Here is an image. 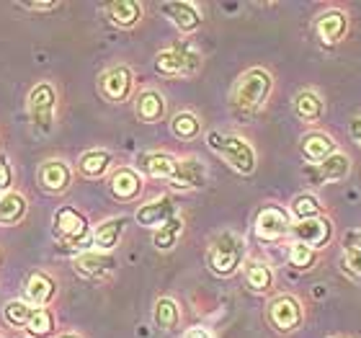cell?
<instances>
[{"instance_id": "1", "label": "cell", "mask_w": 361, "mask_h": 338, "mask_svg": "<svg viewBox=\"0 0 361 338\" xmlns=\"http://www.w3.org/2000/svg\"><path fill=\"white\" fill-rule=\"evenodd\" d=\"M274 90V76L266 68H250L245 70L233 85L230 101L240 114H256L266 106Z\"/></svg>"}, {"instance_id": "2", "label": "cell", "mask_w": 361, "mask_h": 338, "mask_svg": "<svg viewBox=\"0 0 361 338\" xmlns=\"http://www.w3.org/2000/svg\"><path fill=\"white\" fill-rule=\"evenodd\" d=\"M209 147L217 150V155L225 160L227 166L238 171L240 176H250L258 166V155L256 147L240 135H222V132H212L209 137Z\"/></svg>"}, {"instance_id": "3", "label": "cell", "mask_w": 361, "mask_h": 338, "mask_svg": "<svg viewBox=\"0 0 361 338\" xmlns=\"http://www.w3.org/2000/svg\"><path fill=\"white\" fill-rule=\"evenodd\" d=\"M245 258V243L238 233H219L207 248V266L217 277H233L235 271L243 266Z\"/></svg>"}, {"instance_id": "4", "label": "cell", "mask_w": 361, "mask_h": 338, "mask_svg": "<svg viewBox=\"0 0 361 338\" xmlns=\"http://www.w3.org/2000/svg\"><path fill=\"white\" fill-rule=\"evenodd\" d=\"M155 70L166 78H194L202 70V54L191 44H173L158 52Z\"/></svg>"}, {"instance_id": "5", "label": "cell", "mask_w": 361, "mask_h": 338, "mask_svg": "<svg viewBox=\"0 0 361 338\" xmlns=\"http://www.w3.org/2000/svg\"><path fill=\"white\" fill-rule=\"evenodd\" d=\"M266 320L276 333L281 336H289V333H297L305 323V305H302L300 297L294 294H276L274 300L266 305Z\"/></svg>"}, {"instance_id": "6", "label": "cell", "mask_w": 361, "mask_h": 338, "mask_svg": "<svg viewBox=\"0 0 361 338\" xmlns=\"http://www.w3.org/2000/svg\"><path fill=\"white\" fill-rule=\"evenodd\" d=\"M315 37L323 47H338L351 31V18L343 8H325L315 18Z\"/></svg>"}, {"instance_id": "7", "label": "cell", "mask_w": 361, "mask_h": 338, "mask_svg": "<svg viewBox=\"0 0 361 338\" xmlns=\"http://www.w3.org/2000/svg\"><path fill=\"white\" fill-rule=\"evenodd\" d=\"M292 233V215L279 207V204H266L256 215V235L258 241L274 243L281 241L284 235Z\"/></svg>"}, {"instance_id": "8", "label": "cell", "mask_w": 361, "mask_h": 338, "mask_svg": "<svg viewBox=\"0 0 361 338\" xmlns=\"http://www.w3.org/2000/svg\"><path fill=\"white\" fill-rule=\"evenodd\" d=\"M333 222L328 215L323 217H312V219H302V222H294L292 225V238L294 243H302L312 251H323L333 243Z\"/></svg>"}, {"instance_id": "9", "label": "cell", "mask_w": 361, "mask_h": 338, "mask_svg": "<svg viewBox=\"0 0 361 338\" xmlns=\"http://www.w3.org/2000/svg\"><path fill=\"white\" fill-rule=\"evenodd\" d=\"M98 88H101V96L111 104H121L132 96V88H135V73L127 68V65H114L106 73H101L98 78Z\"/></svg>"}, {"instance_id": "10", "label": "cell", "mask_w": 361, "mask_h": 338, "mask_svg": "<svg viewBox=\"0 0 361 338\" xmlns=\"http://www.w3.org/2000/svg\"><path fill=\"white\" fill-rule=\"evenodd\" d=\"M54 106H57V96H54V88L49 83H39L31 88L29 93V114L34 127L47 132L52 129L54 121Z\"/></svg>"}, {"instance_id": "11", "label": "cell", "mask_w": 361, "mask_h": 338, "mask_svg": "<svg viewBox=\"0 0 361 338\" xmlns=\"http://www.w3.org/2000/svg\"><path fill=\"white\" fill-rule=\"evenodd\" d=\"M54 230L68 246H80V243L88 241V222L80 212L70 210V207H62L54 215Z\"/></svg>"}, {"instance_id": "12", "label": "cell", "mask_w": 361, "mask_h": 338, "mask_svg": "<svg viewBox=\"0 0 361 338\" xmlns=\"http://www.w3.org/2000/svg\"><path fill=\"white\" fill-rule=\"evenodd\" d=\"M338 150H341L338 143H336L328 132H323V129H312L307 135H302V140H300L302 158L307 160V163H315V166H320L325 158H331L333 152H338Z\"/></svg>"}, {"instance_id": "13", "label": "cell", "mask_w": 361, "mask_h": 338, "mask_svg": "<svg viewBox=\"0 0 361 338\" xmlns=\"http://www.w3.org/2000/svg\"><path fill=\"white\" fill-rule=\"evenodd\" d=\"M109 191L119 202H132L142 194V176L135 168H116L109 176Z\"/></svg>"}, {"instance_id": "14", "label": "cell", "mask_w": 361, "mask_h": 338, "mask_svg": "<svg viewBox=\"0 0 361 338\" xmlns=\"http://www.w3.org/2000/svg\"><path fill=\"white\" fill-rule=\"evenodd\" d=\"M160 11L171 18V23H173L180 34H194V31L202 26V13H199V8H196L194 3H186V0L163 3Z\"/></svg>"}, {"instance_id": "15", "label": "cell", "mask_w": 361, "mask_h": 338, "mask_svg": "<svg viewBox=\"0 0 361 338\" xmlns=\"http://www.w3.org/2000/svg\"><path fill=\"white\" fill-rule=\"evenodd\" d=\"M294 116L305 124H317L325 114V98L315 88H302L292 101Z\"/></svg>"}, {"instance_id": "16", "label": "cell", "mask_w": 361, "mask_h": 338, "mask_svg": "<svg viewBox=\"0 0 361 338\" xmlns=\"http://www.w3.org/2000/svg\"><path fill=\"white\" fill-rule=\"evenodd\" d=\"M166 111H168V104L160 90L147 88V90H142V93H137L135 114L142 124H158V121L166 116Z\"/></svg>"}, {"instance_id": "17", "label": "cell", "mask_w": 361, "mask_h": 338, "mask_svg": "<svg viewBox=\"0 0 361 338\" xmlns=\"http://www.w3.org/2000/svg\"><path fill=\"white\" fill-rule=\"evenodd\" d=\"M39 183H42L47 191H52V194H62V191H68L70 183H73V171H70V166L62 163V160H47V163H42V168H39Z\"/></svg>"}, {"instance_id": "18", "label": "cell", "mask_w": 361, "mask_h": 338, "mask_svg": "<svg viewBox=\"0 0 361 338\" xmlns=\"http://www.w3.org/2000/svg\"><path fill=\"white\" fill-rule=\"evenodd\" d=\"M207 183V168L199 158H178V166H176L173 179H171V186L176 188H202Z\"/></svg>"}, {"instance_id": "19", "label": "cell", "mask_w": 361, "mask_h": 338, "mask_svg": "<svg viewBox=\"0 0 361 338\" xmlns=\"http://www.w3.org/2000/svg\"><path fill=\"white\" fill-rule=\"evenodd\" d=\"M171 217H176V204H173V199H171V196H160V199H155V202L142 204V207L137 210V215H135L137 222H140V225H145V227L166 225Z\"/></svg>"}, {"instance_id": "20", "label": "cell", "mask_w": 361, "mask_h": 338, "mask_svg": "<svg viewBox=\"0 0 361 338\" xmlns=\"http://www.w3.org/2000/svg\"><path fill=\"white\" fill-rule=\"evenodd\" d=\"M142 3H137V0H114L106 6V13L111 18L114 26H119V29H132L140 23L142 18Z\"/></svg>"}, {"instance_id": "21", "label": "cell", "mask_w": 361, "mask_h": 338, "mask_svg": "<svg viewBox=\"0 0 361 338\" xmlns=\"http://www.w3.org/2000/svg\"><path fill=\"white\" fill-rule=\"evenodd\" d=\"M176 166H178V158L171 155V152H145V155H140V168L152 179L171 181L176 173Z\"/></svg>"}, {"instance_id": "22", "label": "cell", "mask_w": 361, "mask_h": 338, "mask_svg": "<svg viewBox=\"0 0 361 338\" xmlns=\"http://www.w3.org/2000/svg\"><path fill=\"white\" fill-rule=\"evenodd\" d=\"M54 294H57V286H54L52 277H47L42 271H34V274L26 279V297H29V302H34L37 308L49 305V302L54 300Z\"/></svg>"}, {"instance_id": "23", "label": "cell", "mask_w": 361, "mask_h": 338, "mask_svg": "<svg viewBox=\"0 0 361 338\" xmlns=\"http://www.w3.org/2000/svg\"><path fill=\"white\" fill-rule=\"evenodd\" d=\"M274 269H271L269 263L264 261H250L245 266V284L253 294H269L274 289Z\"/></svg>"}, {"instance_id": "24", "label": "cell", "mask_w": 361, "mask_h": 338, "mask_svg": "<svg viewBox=\"0 0 361 338\" xmlns=\"http://www.w3.org/2000/svg\"><path fill=\"white\" fill-rule=\"evenodd\" d=\"M152 320L160 331H176L180 325V308L173 297H160L152 308Z\"/></svg>"}, {"instance_id": "25", "label": "cell", "mask_w": 361, "mask_h": 338, "mask_svg": "<svg viewBox=\"0 0 361 338\" xmlns=\"http://www.w3.org/2000/svg\"><path fill=\"white\" fill-rule=\"evenodd\" d=\"M351 168H354V163L348 158V152L338 150L317 166V176H320V181H343V179H348Z\"/></svg>"}, {"instance_id": "26", "label": "cell", "mask_w": 361, "mask_h": 338, "mask_svg": "<svg viewBox=\"0 0 361 338\" xmlns=\"http://www.w3.org/2000/svg\"><path fill=\"white\" fill-rule=\"evenodd\" d=\"M124 225H127V219L124 217H111L101 222L96 227V233H93V243H96L98 251H111L116 243H119L121 233H124Z\"/></svg>"}, {"instance_id": "27", "label": "cell", "mask_w": 361, "mask_h": 338, "mask_svg": "<svg viewBox=\"0 0 361 338\" xmlns=\"http://www.w3.org/2000/svg\"><path fill=\"white\" fill-rule=\"evenodd\" d=\"M171 132L180 143H191V140L202 135V119L194 111H178L171 119Z\"/></svg>"}, {"instance_id": "28", "label": "cell", "mask_w": 361, "mask_h": 338, "mask_svg": "<svg viewBox=\"0 0 361 338\" xmlns=\"http://www.w3.org/2000/svg\"><path fill=\"white\" fill-rule=\"evenodd\" d=\"M289 215H292L297 222L302 219H312V217H323L325 207L323 202L317 199L315 194H297L292 199V207H289Z\"/></svg>"}, {"instance_id": "29", "label": "cell", "mask_w": 361, "mask_h": 338, "mask_svg": "<svg viewBox=\"0 0 361 338\" xmlns=\"http://www.w3.org/2000/svg\"><path fill=\"white\" fill-rule=\"evenodd\" d=\"M180 233H183V219L171 217L166 225H160L158 230H155V238H152V243H155V248L166 253V251H173L176 246H178Z\"/></svg>"}, {"instance_id": "30", "label": "cell", "mask_w": 361, "mask_h": 338, "mask_svg": "<svg viewBox=\"0 0 361 338\" xmlns=\"http://www.w3.org/2000/svg\"><path fill=\"white\" fill-rule=\"evenodd\" d=\"M26 215V199L18 191H8L0 196V225H13Z\"/></svg>"}, {"instance_id": "31", "label": "cell", "mask_w": 361, "mask_h": 338, "mask_svg": "<svg viewBox=\"0 0 361 338\" xmlns=\"http://www.w3.org/2000/svg\"><path fill=\"white\" fill-rule=\"evenodd\" d=\"M111 168V152L106 150H88L80 155V173L88 179H101Z\"/></svg>"}, {"instance_id": "32", "label": "cell", "mask_w": 361, "mask_h": 338, "mask_svg": "<svg viewBox=\"0 0 361 338\" xmlns=\"http://www.w3.org/2000/svg\"><path fill=\"white\" fill-rule=\"evenodd\" d=\"M26 331L31 338H47L54 331V315L47 308H34L29 320H26Z\"/></svg>"}, {"instance_id": "33", "label": "cell", "mask_w": 361, "mask_h": 338, "mask_svg": "<svg viewBox=\"0 0 361 338\" xmlns=\"http://www.w3.org/2000/svg\"><path fill=\"white\" fill-rule=\"evenodd\" d=\"M111 266H114V261L104 253H83L80 258H75V269H78V274H83V277H101V274H106Z\"/></svg>"}, {"instance_id": "34", "label": "cell", "mask_w": 361, "mask_h": 338, "mask_svg": "<svg viewBox=\"0 0 361 338\" xmlns=\"http://www.w3.org/2000/svg\"><path fill=\"white\" fill-rule=\"evenodd\" d=\"M31 310L34 308H29V302L11 300L6 308H3V320H6L8 325H13V328H26V320H29Z\"/></svg>"}, {"instance_id": "35", "label": "cell", "mask_w": 361, "mask_h": 338, "mask_svg": "<svg viewBox=\"0 0 361 338\" xmlns=\"http://www.w3.org/2000/svg\"><path fill=\"white\" fill-rule=\"evenodd\" d=\"M289 263L300 271L312 269L317 263V251L307 248V246H302V243H292V246H289Z\"/></svg>"}, {"instance_id": "36", "label": "cell", "mask_w": 361, "mask_h": 338, "mask_svg": "<svg viewBox=\"0 0 361 338\" xmlns=\"http://www.w3.org/2000/svg\"><path fill=\"white\" fill-rule=\"evenodd\" d=\"M341 266H343V271H346L351 279H361V253L354 248V246H346V248H343Z\"/></svg>"}, {"instance_id": "37", "label": "cell", "mask_w": 361, "mask_h": 338, "mask_svg": "<svg viewBox=\"0 0 361 338\" xmlns=\"http://www.w3.org/2000/svg\"><path fill=\"white\" fill-rule=\"evenodd\" d=\"M11 181H13V173H11V166H8L6 155H0V191H6L11 188Z\"/></svg>"}, {"instance_id": "38", "label": "cell", "mask_w": 361, "mask_h": 338, "mask_svg": "<svg viewBox=\"0 0 361 338\" xmlns=\"http://www.w3.org/2000/svg\"><path fill=\"white\" fill-rule=\"evenodd\" d=\"M348 135L361 147V116H354V119L348 121Z\"/></svg>"}, {"instance_id": "39", "label": "cell", "mask_w": 361, "mask_h": 338, "mask_svg": "<svg viewBox=\"0 0 361 338\" xmlns=\"http://www.w3.org/2000/svg\"><path fill=\"white\" fill-rule=\"evenodd\" d=\"M23 8H29V11H54V8H60V3L57 0H52V3L39 0V3H23Z\"/></svg>"}, {"instance_id": "40", "label": "cell", "mask_w": 361, "mask_h": 338, "mask_svg": "<svg viewBox=\"0 0 361 338\" xmlns=\"http://www.w3.org/2000/svg\"><path fill=\"white\" fill-rule=\"evenodd\" d=\"M186 338H212V333L207 331V328H191V331L186 333Z\"/></svg>"}, {"instance_id": "41", "label": "cell", "mask_w": 361, "mask_h": 338, "mask_svg": "<svg viewBox=\"0 0 361 338\" xmlns=\"http://www.w3.org/2000/svg\"><path fill=\"white\" fill-rule=\"evenodd\" d=\"M351 246H354V248L361 253V230H359V233H354V243H351Z\"/></svg>"}, {"instance_id": "42", "label": "cell", "mask_w": 361, "mask_h": 338, "mask_svg": "<svg viewBox=\"0 0 361 338\" xmlns=\"http://www.w3.org/2000/svg\"><path fill=\"white\" fill-rule=\"evenodd\" d=\"M62 338H78V336H62Z\"/></svg>"}, {"instance_id": "43", "label": "cell", "mask_w": 361, "mask_h": 338, "mask_svg": "<svg viewBox=\"0 0 361 338\" xmlns=\"http://www.w3.org/2000/svg\"><path fill=\"white\" fill-rule=\"evenodd\" d=\"M0 338H3V336H0Z\"/></svg>"}]
</instances>
